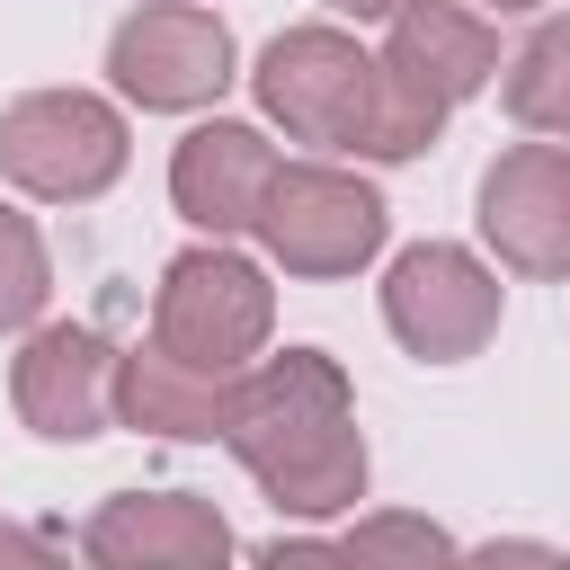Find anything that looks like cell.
<instances>
[{"mask_svg": "<svg viewBox=\"0 0 570 570\" xmlns=\"http://www.w3.org/2000/svg\"><path fill=\"white\" fill-rule=\"evenodd\" d=\"M223 445L294 517H338L365 499V436L347 410V374L321 347H285L258 374H240V410H232Z\"/></svg>", "mask_w": 570, "mask_h": 570, "instance_id": "cell-1", "label": "cell"}, {"mask_svg": "<svg viewBox=\"0 0 570 570\" xmlns=\"http://www.w3.org/2000/svg\"><path fill=\"white\" fill-rule=\"evenodd\" d=\"M258 98L294 142L321 151H365V160H410L436 142L445 107L419 98L392 62L356 53L338 27H285L258 53Z\"/></svg>", "mask_w": 570, "mask_h": 570, "instance_id": "cell-2", "label": "cell"}, {"mask_svg": "<svg viewBox=\"0 0 570 570\" xmlns=\"http://www.w3.org/2000/svg\"><path fill=\"white\" fill-rule=\"evenodd\" d=\"M276 303H267V276L232 249H187L169 258L160 276V303H151V347L196 365V374H240L267 338Z\"/></svg>", "mask_w": 570, "mask_h": 570, "instance_id": "cell-3", "label": "cell"}, {"mask_svg": "<svg viewBox=\"0 0 570 570\" xmlns=\"http://www.w3.org/2000/svg\"><path fill=\"white\" fill-rule=\"evenodd\" d=\"M0 169L27 187V196H53V205H80L98 187H116L125 169V116L89 89H36L0 116Z\"/></svg>", "mask_w": 570, "mask_h": 570, "instance_id": "cell-4", "label": "cell"}, {"mask_svg": "<svg viewBox=\"0 0 570 570\" xmlns=\"http://www.w3.org/2000/svg\"><path fill=\"white\" fill-rule=\"evenodd\" d=\"M267 249L294 267V276H356L374 249H383V196L347 169H321V160H285L276 187H267V214H258Z\"/></svg>", "mask_w": 570, "mask_h": 570, "instance_id": "cell-5", "label": "cell"}, {"mask_svg": "<svg viewBox=\"0 0 570 570\" xmlns=\"http://www.w3.org/2000/svg\"><path fill=\"white\" fill-rule=\"evenodd\" d=\"M383 321H392V338L410 356L454 365V356H472L499 330V276L472 249H454V240H419L383 276Z\"/></svg>", "mask_w": 570, "mask_h": 570, "instance_id": "cell-6", "label": "cell"}, {"mask_svg": "<svg viewBox=\"0 0 570 570\" xmlns=\"http://www.w3.org/2000/svg\"><path fill=\"white\" fill-rule=\"evenodd\" d=\"M107 71H116V89L142 98V107H205V98H223V80H232V36H223L214 9L160 0V9H142V18L116 27Z\"/></svg>", "mask_w": 570, "mask_h": 570, "instance_id": "cell-7", "label": "cell"}, {"mask_svg": "<svg viewBox=\"0 0 570 570\" xmlns=\"http://www.w3.org/2000/svg\"><path fill=\"white\" fill-rule=\"evenodd\" d=\"M89 570H232V525L187 490H125L80 525Z\"/></svg>", "mask_w": 570, "mask_h": 570, "instance_id": "cell-8", "label": "cell"}, {"mask_svg": "<svg viewBox=\"0 0 570 570\" xmlns=\"http://www.w3.org/2000/svg\"><path fill=\"white\" fill-rule=\"evenodd\" d=\"M481 232L517 276H570V151L517 142L481 178Z\"/></svg>", "mask_w": 570, "mask_h": 570, "instance_id": "cell-9", "label": "cell"}, {"mask_svg": "<svg viewBox=\"0 0 570 570\" xmlns=\"http://www.w3.org/2000/svg\"><path fill=\"white\" fill-rule=\"evenodd\" d=\"M116 365H125V356H107V338H98V330H71V321L36 330V338H27V356H18V374H9L18 419H27L36 436H53V445L98 436V428H107V410H116Z\"/></svg>", "mask_w": 570, "mask_h": 570, "instance_id": "cell-10", "label": "cell"}, {"mask_svg": "<svg viewBox=\"0 0 570 570\" xmlns=\"http://www.w3.org/2000/svg\"><path fill=\"white\" fill-rule=\"evenodd\" d=\"M276 169H285V160H276L267 134H249V125H196V134L178 142V160H169V196H178V214L205 223V232H258Z\"/></svg>", "mask_w": 570, "mask_h": 570, "instance_id": "cell-11", "label": "cell"}, {"mask_svg": "<svg viewBox=\"0 0 570 570\" xmlns=\"http://www.w3.org/2000/svg\"><path fill=\"white\" fill-rule=\"evenodd\" d=\"M383 62H392V71H401L419 98L454 107V98L490 89V71H499V36H490L472 9H454V0H410V9L392 18Z\"/></svg>", "mask_w": 570, "mask_h": 570, "instance_id": "cell-12", "label": "cell"}, {"mask_svg": "<svg viewBox=\"0 0 570 570\" xmlns=\"http://www.w3.org/2000/svg\"><path fill=\"white\" fill-rule=\"evenodd\" d=\"M240 410V374H196L160 347L116 365V419L142 436H223Z\"/></svg>", "mask_w": 570, "mask_h": 570, "instance_id": "cell-13", "label": "cell"}, {"mask_svg": "<svg viewBox=\"0 0 570 570\" xmlns=\"http://www.w3.org/2000/svg\"><path fill=\"white\" fill-rule=\"evenodd\" d=\"M508 116L534 125V134H570V18H552L508 62Z\"/></svg>", "mask_w": 570, "mask_h": 570, "instance_id": "cell-14", "label": "cell"}, {"mask_svg": "<svg viewBox=\"0 0 570 570\" xmlns=\"http://www.w3.org/2000/svg\"><path fill=\"white\" fill-rule=\"evenodd\" d=\"M338 552H347V570H454V543L428 517H365Z\"/></svg>", "mask_w": 570, "mask_h": 570, "instance_id": "cell-15", "label": "cell"}, {"mask_svg": "<svg viewBox=\"0 0 570 570\" xmlns=\"http://www.w3.org/2000/svg\"><path fill=\"white\" fill-rule=\"evenodd\" d=\"M36 303H45V240L18 205H0V330L36 321Z\"/></svg>", "mask_w": 570, "mask_h": 570, "instance_id": "cell-16", "label": "cell"}, {"mask_svg": "<svg viewBox=\"0 0 570 570\" xmlns=\"http://www.w3.org/2000/svg\"><path fill=\"white\" fill-rule=\"evenodd\" d=\"M0 570H71V543H62V534H45V525L0 517Z\"/></svg>", "mask_w": 570, "mask_h": 570, "instance_id": "cell-17", "label": "cell"}, {"mask_svg": "<svg viewBox=\"0 0 570 570\" xmlns=\"http://www.w3.org/2000/svg\"><path fill=\"white\" fill-rule=\"evenodd\" d=\"M454 570H561V552H543V543H481V552L454 561Z\"/></svg>", "mask_w": 570, "mask_h": 570, "instance_id": "cell-18", "label": "cell"}, {"mask_svg": "<svg viewBox=\"0 0 570 570\" xmlns=\"http://www.w3.org/2000/svg\"><path fill=\"white\" fill-rule=\"evenodd\" d=\"M249 570H347V552H330V543H267Z\"/></svg>", "mask_w": 570, "mask_h": 570, "instance_id": "cell-19", "label": "cell"}, {"mask_svg": "<svg viewBox=\"0 0 570 570\" xmlns=\"http://www.w3.org/2000/svg\"><path fill=\"white\" fill-rule=\"evenodd\" d=\"M338 9H356V18H401L410 0H338Z\"/></svg>", "mask_w": 570, "mask_h": 570, "instance_id": "cell-20", "label": "cell"}, {"mask_svg": "<svg viewBox=\"0 0 570 570\" xmlns=\"http://www.w3.org/2000/svg\"><path fill=\"white\" fill-rule=\"evenodd\" d=\"M481 9H534V0H481Z\"/></svg>", "mask_w": 570, "mask_h": 570, "instance_id": "cell-21", "label": "cell"}, {"mask_svg": "<svg viewBox=\"0 0 570 570\" xmlns=\"http://www.w3.org/2000/svg\"><path fill=\"white\" fill-rule=\"evenodd\" d=\"M561 570H570V561H561Z\"/></svg>", "mask_w": 570, "mask_h": 570, "instance_id": "cell-22", "label": "cell"}]
</instances>
